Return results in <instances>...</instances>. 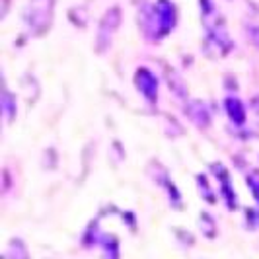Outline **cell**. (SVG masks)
I'll list each match as a JSON object with an SVG mask.
<instances>
[{
    "label": "cell",
    "instance_id": "obj_1",
    "mask_svg": "<svg viewBox=\"0 0 259 259\" xmlns=\"http://www.w3.org/2000/svg\"><path fill=\"white\" fill-rule=\"evenodd\" d=\"M119 24H121V10L113 6L111 10H107L100 22V29H98V51L102 53L109 47L111 43V37L119 29Z\"/></svg>",
    "mask_w": 259,
    "mask_h": 259
},
{
    "label": "cell",
    "instance_id": "obj_2",
    "mask_svg": "<svg viewBox=\"0 0 259 259\" xmlns=\"http://www.w3.org/2000/svg\"><path fill=\"white\" fill-rule=\"evenodd\" d=\"M51 8L53 0H33L27 8L26 20L27 26L31 27L33 31H41L49 26L51 22Z\"/></svg>",
    "mask_w": 259,
    "mask_h": 259
},
{
    "label": "cell",
    "instance_id": "obj_3",
    "mask_svg": "<svg viewBox=\"0 0 259 259\" xmlns=\"http://www.w3.org/2000/svg\"><path fill=\"white\" fill-rule=\"evenodd\" d=\"M154 14L158 18V29H160V35L168 33L174 29L176 24V10H174V4L169 0H158V4L154 6Z\"/></svg>",
    "mask_w": 259,
    "mask_h": 259
},
{
    "label": "cell",
    "instance_id": "obj_4",
    "mask_svg": "<svg viewBox=\"0 0 259 259\" xmlns=\"http://www.w3.org/2000/svg\"><path fill=\"white\" fill-rule=\"evenodd\" d=\"M135 84H137V88L141 90V94H143L146 100L154 102L156 96H158V80H156V76L148 68H139L137 70Z\"/></svg>",
    "mask_w": 259,
    "mask_h": 259
},
{
    "label": "cell",
    "instance_id": "obj_5",
    "mask_svg": "<svg viewBox=\"0 0 259 259\" xmlns=\"http://www.w3.org/2000/svg\"><path fill=\"white\" fill-rule=\"evenodd\" d=\"M185 113L201 129H207L208 125H210V115H208L207 107L201 102H189V104L185 105Z\"/></svg>",
    "mask_w": 259,
    "mask_h": 259
},
{
    "label": "cell",
    "instance_id": "obj_6",
    "mask_svg": "<svg viewBox=\"0 0 259 259\" xmlns=\"http://www.w3.org/2000/svg\"><path fill=\"white\" fill-rule=\"evenodd\" d=\"M226 113L232 119L236 125H242L246 121V109H244V104L236 98H228L226 100Z\"/></svg>",
    "mask_w": 259,
    "mask_h": 259
},
{
    "label": "cell",
    "instance_id": "obj_7",
    "mask_svg": "<svg viewBox=\"0 0 259 259\" xmlns=\"http://www.w3.org/2000/svg\"><path fill=\"white\" fill-rule=\"evenodd\" d=\"M2 109H4V115L8 121H12V117L16 115V104H14V98L10 92L4 90L2 94Z\"/></svg>",
    "mask_w": 259,
    "mask_h": 259
},
{
    "label": "cell",
    "instance_id": "obj_8",
    "mask_svg": "<svg viewBox=\"0 0 259 259\" xmlns=\"http://www.w3.org/2000/svg\"><path fill=\"white\" fill-rule=\"evenodd\" d=\"M247 185H249L253 197L259 201V171H251V174L247 176Z\"/></svg>",
    "mask_w": 259,
    "mask_h": 259
},
{
    "label": "cell",
    "instance_id": "obj_9",
    "mask_svg": "<svg viewBox=\"0 0 259 259\" xmlns=\"http://www.w3.org/2000/svg\"><path fill=\"white\" fill-rule=\"evenodd\" d=\"M8 255H16V257H27V251L24 249L22 242H12L10 249H8Z\"/></svg>",
    "mask_w": 259,
    "mask_h": 259
},
{
    "label": "cell",
    "instance_id": "obj_10",
    "mask_svg": "<svg viewBox=\"0 0 259 259\" xmlns=\"http://www.w3.org/2000/svg\"><path fill=\"white\" fill-rule=\"evenodd\" d=\"M247 33H249V37L253 39V43L259 45V27H249V31H247Z\"/></svg>",
    "mask_w": 259,
    "mask_h": 259
}]
</instances>
